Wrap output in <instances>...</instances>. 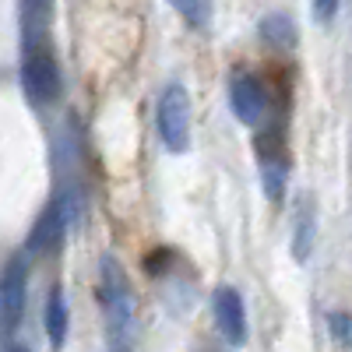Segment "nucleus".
Instances as JSON below:
<instances>
[{"label":"nucleus","mask_w":352,"mask_h":352,"mask_svg":"<svg viewBox=\"0 0 352 352\" xmlns=\"http://www.w3.org/2000/svg\"><path fill=\"white\" fill-rule=\"evenodd\" d=\"M328 328H331V335H335L338 345H349V314H331L328 317Z\"/></svg>","instance_id":"obj_14"},{"label":"nucleus","mask_w":352,"mask_h":352,"mask_svg":"<svg viewBox=\"0 0 352 352\" xmlns=\"http://www.w3.org/2000/svg\"><path fill=\"white\" fill-rule=\"evenodd\" d=\"M99 303H102V314H106L109 352H131L138 300H134L131 278H127V272L120 268L116 257H102V264H99Z\"/></svg>","instance_id":"obj_1"},{"label":"nucleus","mask_w":352,"mask_h":352,"mask_svg":"<svg viewBox=\"0 0 352 352\" xmlns=\"http://www.w3.org/2000/svg\"><path fill=\"white\" fill-rule=\"evenodd\" d=\"M335 11H338V0H314V18L324 25V21H331L335 18Z\"/></svg>","instance_id":"obj_15"},{"label":"nucleus","mask_w":352,"mask_h":352,"mask_svg":"<svg viewBox=\"0 0 352 352\" xmlns=\"http://www.w3.org/2000/svg\"><path fill=\"white\" fill-rule=\"evenodd\" d=\"M229 106L236 113V120L247 124V127L268 124V113H272L268 85H264L254 71H236L229 78Z\"/></svg>","instance_id":"obj_4"},{"label":"nucleus","mask_w":352,"mask_h":352,"mask_svg":"<svg viewBox=\"0 0 352 352\" xmlns=\"http://www.w3.org/2000/svg\"><path fill=\"white\" fill-rule=\"evenodd\" d=\"M67 324H71V317H67L64 289L53 285L50 300H46V310H43V328H46V338H50L53 349H64V342H67Z\"/></svg>","instance_id":"obj_9"},{"label":"nucleus","mask_w":352,"mask_h":352,"mask_svg":"<svg viewBox=\"0 0 352 352\" xmlns=\"http://www.w3.org/2000/svg\"><path fill=\"white\" fill-rule=\"evenodd\" d=\"M261 39L272 50H292L296 46V25L289 14H268L261 21Z\"/></svg>","instance_id":"obj_10"},{"label":"nucleus","mask_w":352,"mask_h":352,"mask_svg":"<svg viewBox=\"0 0 352 352\" xmlns=\"http://www.w3.org/2000/svg\"><path fill=\"white\" fill-rule=\"evenodd\" d=\"M67 204H64V197H56V201H50L46 204V212L39 215V222H36V229H32V236H28V250L32 254H46V250H53L56 243L64 240V232H67Z\"/></svg>","instance_id":"obj_8"},{"label":"nucleus","mask_w":352,"mask_h":352,"mask_svg":"<svg viewBox=\"0 0 352 352\" xmlns=\"http://www.w3.org/2000/svg\"><path fill=\"white\" fill-rule=\"evenodd\" d=\"M257 162H261V176H264V194L272 201H282L285 176H289V162H285V152H282V134L264 131L257 138Z\"/></svg>","instance_id":"obj_6"},{"label":"nucleus","mask_w":352,"mask_h":352,"mask_svg":"<svg viewBox=\"0 0 352 352\" xmlns=\"http://www.w3.org/2000/svg\"><path fill=\"white\" fill-rule=\"evenodd\" d=\"M21 18H25V46L39 43L50 28V0H21Z\"/></svg>","instance_id":"obj_12"},{"label":"nucleus","mask_w":352,"mask_h":352,"mask_svg":"<svg viewBox=\"0 0 352 352\" xmlns=\"http://www.w3.org/2000/svg\"><path fill=\"white\" fill-rule=\"evenodd\" d=\"M169 4L176 8V14H180L187 25L194 28H204L212 18V0H169Z\"/></svg>","instance_id":"obj_13"},{"label":"nucleus","mask_w":352,"mask_h":352,"mask_svg":"<svg viewBox=\"0 0 352 352\" xmlns=\"http://www.w3.org/2000/svg\"><path fill=\"white\" fill-rule=\"evenodd\" d=\"M212 314H215V324L226 338V345L240 349L247 345V307L243 296L232 285H219L212 292Z\"/></svg>","instance_id":"obj_5"},{"label":"nucleus","mask_w":352,"mask_h":352,"mask_svg":"<svg viewBox=\"0 0 352 352\" xmlns=\"http://www.w3.org/2000/svg\"><path fill=\"white\" fill-rule=\"evenodd\" d=\"M155 131L173 155L190 148V96L184 85H166L155 102Z\"/></svg>","instance_id":"obj_2"},{"label":"nucleus","mask_w":352,"mask_h":352,"mask_svg":"<svg viewBox=\"0 0 352 352\" xmlns=\"http://www.w3.org/2000/svg\"><path fill=\"white\" fill-rule=\"evenodd\" d=\"M8 352H28L25 345H8Z\"/></svg>","instance_id":"obj_16"},{"label":"nucleus","mask_w":352,"mask_h":352,"mask_svg":"<svg viewBox=\"0 0 352 352\" xmlns=\"http://www.w3.org/2000/svg\"><path fill=\"white\" fill-rule=\"evenodd\" d=\"M21 85L32 106H50L60 99V67H56L53 53L43 43H28L25 46V60H21Z\"/></svg>","instance_id":"obj_3"},{"label":"nucleus","mask_w":352,"mask_h":352,"mask_svg":"<svg viewBox=\"0 0 352 352\" xmlns=\"http://www.w3.org/2000/svg\"><path fill=\"white\" fill-rule=\"evenodd\" d=\"M314 250V201L303 197V204L296 208V232H292V257L307 261Z\"/></svg>","instance_id":"obj_11"},{"label":"nucleus","mask_w":352,"mask_h":352,"mask_svg":"<svg viewBox=\"0 0 352 352\" xmlns=\"http://www.w3.org/2000/svg\"><path fill=\"white\" fill-rule=\"evenodd\" d=\"M25 292H28V261L14 257L8 264L4 278H0V317H4V328H18L21 324Z\"/></svg>","instance_id":"obj_7"}]
</instances>
